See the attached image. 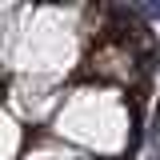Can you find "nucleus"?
I'll return each mask as SVG.
<instances>
[{"label": "nucleus", "instance_id": "f257e3e1", "mask_svg": "<svg viewBox=\"0 0 160 160\" xmlns=\"http://www.w3.org/2000/svg\"><path fill=\"white\" fill-rule=\"evenodd\" d=\"M124 128L128 120L112 92H76L56 116L60 136H72L96 152H116L124 144Z\"/></svg>", "mask_w": 160, "mask_h": 160}]
</instances>
